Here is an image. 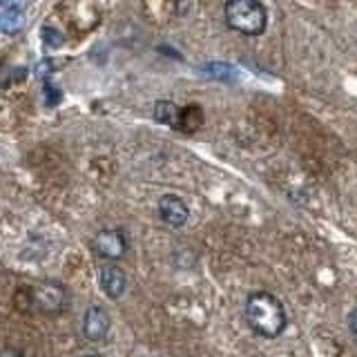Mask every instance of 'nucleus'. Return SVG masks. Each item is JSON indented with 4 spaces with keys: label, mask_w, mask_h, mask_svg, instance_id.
Instances as JSON below:
<instances>
[{
    "label": "nucleus",
    "mask_w": 357,
    "mask_h": 357,
    "mask_svg": "<svg viewBox=\"0 0 357 357\" xmlns=\"http://www.w3.org/2000/svg\"><path fill=\"white\" fill-rule=\"evenodd\" d=\"M83 357H103V355H96V353H89V355H83Z\"/></svg>",
    "instance_id": "nucleus-18"
},
{
    "label": "nucleus",
    "mask_w": 357,
    "mask_h": 357,
    "mask_svg": "<svg viewBox=\"0 0 357 357\" xmlns=\"http://www.w3.org/2000/svg\"><path fill=\"white\" fill-rule=\"evenodd\" d=\"M3 9H18V0H0Z\"/></svg>",
    "instance_id": "nucleus-15"
},
{
    "label": "nucleus",
    "mask_w": 357,
    "mask_h": 357,
    "mask_svg": "<svg viewBox=\"0 0 357 357\" xmlns=\"http://www.w3.org/2000/svg\"><path fill=\"white\" fill-rule=\"evenodd\" d=\"M228 27L243 36H261L268 27V11L261 0H226Z\"/></svg>",
    "instance_id": "nucleus-3"
},
{
    "label": "nucleus",
    "mask_w": 357,
    "mask_h": 357,
    "mask_svg": "<svg viewBox=\"0 0 357 357\" xmlns=\"http://www.w3.org/2000/svg\"><path fill=\"white\" fill-rule=\"evenodd\" d=\"M43 40L47 45L50 50H59L65 45V36L59 29H52V27H43Z\"/></svg>",
    "instance_id": "nucleus-12"
},
{
    "label": "nucleus",
    "mask_w": 357,
    "mask_h": 357,
    "mask_svg": "<svg viewBox=\"0 0 357 357\" xmlns=\"http://www.w3.org/2000/svg\"><path fill=\"white\" fill-rule=\"evenodd\" d=\"M154 119H156V123H163V126L176 128L178 107L172 103V100H159V103L154 105Z\"/></svg>",
    "instance_id": "nucleus-10"
},
{
    "label": "nucleus",
    "mask_w": 357,
    "mask_h": 357,
    "mask_svg": "<svg viewBox=\"0 0 357 357\" xmlns=\"http://www.w3.org/2000/svg\"><path fill=\"white\" fill-rule=\"evenodd\" d=\"M112 328L109 312L103 306H89L83 317V335L89 342H103Z\"/></svg>",
    "instance_id": "nucleus-5"
},
{
    "label": "nucleus",
    "mask_w": 357,
    "mask_h": 357,
    "mask_svg": "<svg viewBox=\"0 0 357 357\" xmlns=\"http://www.w3.org/2000/svg\"><path fill=\"white\" fill-rule=\"evenodd\" d=\"M98 284L109 299H121L128 288V275L116 264H105L98 271Z\"/></svg>",
    "instance_id": "nucleus-6"
},
{
    "label": "nucleus",
    "mask_w": 357,
    "mask_h": 357,
    "mask_svg": "<svg viewBox=\"0 0 357 357\" xmlns=\"http://www.w3.org/2000/svg\"><path fill=\"white\" fill-rule=\"evenodd\" d=\"M204 126V112L199 105H188L183 109H178V119H176V130H183L188 134L197 132Z\"/></svg>",
    "instance_id": "nucleus-8"
},
{
    "label": "nucleus",
    "mask_w": 357,
    "mask_h": 357,
    "mask_svg": "<svg viewBox=\"0 0 357 357\" xmlns=\"http://www.w3.org/2000/svg\"><path fill=\"white\" fill-rule=\"evenodd\" d=\"M45 94H47V105H56L61 100V89L59 87H54L50 81H45Z\"/></svg>",
    "instance_id": "nucleus-13"
},
{
    "label": "nucleus",
    "mask_w": 357,
    "mask_h": 357,
    "mask_svg": "<svg viewBox=\"0 0 357 357\" xmlns=\"http://www.w3.org/2000/svg\"><path fill=\"white\" fill-rule=\"evenodd\" d=\"M16 306L22 310H36L43 315H56L67 308V290L56 282H40L16 290Z\"/></svg>",
    "instance_id": "nucleus-2"
},
{
    "label": "nucleus",
    "mask_w": 357,
    "mask_h": 357,
    "mask_svg": "<svg viewBox=\"0 0 357 357\" xmlns=\"http://www.w3.org/2000/svg\"><path fill=\"white\" fill-rule=\"evenodd\" d=\"M201 72L208 74L210 78H217V81H232L234 78V70L226 63H208L201 67Z\"/></svg>",
    "instance_id": "nucleus-11"
},
{
    "label": "nucleus",
    "mask_w": 357,
    "mask_h": 357,
    "mask_svg": "<svg viewBox=\"0 0 357 357\" xmlns=\"http://www.w3.org/2000/svg\"><path fill=\"white\" fill-rule=\"evenodd\" d=\"M98 257L107 261H119L128 252V239L121 230H100L92 241Z\"/></svg>",
    "instance_id": "nucleus-4"
},
{
    "label": "nucleus",
    "mask_w": 357,
    "mask_h": 357,
    "mask_svg": "<svg viewBox=\"0 0 357 357\" xmlns=\"http://www.w3.org/2000/svg\"><path fill=\"white\" fill-rule=\"evenodd\" d=\"M245 321H248L250 331L259 335V337L275 340L286 331L288 315L284 304L273 293L257 290L245 299Z\"/></svg>",
    "instance_id": "nucleus-1"
},
{
    "label": "nucleus",
    "mask_w": 357,
    "mask_h": 357,
    "mask_svg": "<svg viewBox=\"0 0 357 357\" xmlns=\"http://www.w3.org/2000/svg\"><path fill=\"white\" fill-rule=\"evenodd\" d=\"M50 70H52V63L50 61H43L38 67H36V74L40 76V78H45L47 81V76H50Z\"/></svg>",
    "instance_id": "nucleus-14"
},
{
    "label": "nucleus",
    "mask_w": 357,
    "mask_h": 357,
    "mask_svg": "<svg viewBox=\"0 0 357 357\" xmlns=\"http://www.w3.org/2000/svg\"><path fill=\"white\" fill-rule=\"evenodd\" d=\"M0 357H22L16 349H5V351H0Z\"/></svg>",
    "instance_id": "nucleus-16"
},
{
    "label": "nucleus",
    "mask_w": 357,
    "mask_h": 357,
    "mask_svg": "<svg viewBox=\"0 0 357 357\" xmlns=\"http://www.w3.org/2000/svg\"><path fill=\"white\" fill-rule=\"evenodd\" d=\"M351 333L355 335V312H351Z\"/></svg>",
    "instance_id": "nucleus-17"
},
{
    "label": "nucleus",
    "mask_w": 357,
    "mask_h": 357,
    "mask_svg": "<svg viewBox=\"0 0 357 357\" xmlns=\"http://www.w3.org/2000/svg\"><path fill=\"white\" fill-rule=\"evenodd\" d=\"M25 14L20 9H5L0 14V31L7 33V36H16L22 29H25Z\"/></svg>",
    "instance_id": "nucleus-9"
},
{
    "label": "nucleus",
    "mask_w": 357,
    "mask_h": 357,
    "mask_svg": "<svg viewBox=\"0 0 357 357\" xmlns=\"http://www.w3.org/2000/svg\"><path fill=\"white\" fill-rule=\"evenodd\" d=\"M159 217L170 228H181L190 219V210L185 201L178 199L176 195H163L159 199Z\"/></svg>",
    "instance_id": "nucleus-7"
}]
</instances>
